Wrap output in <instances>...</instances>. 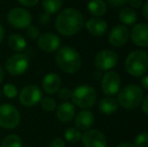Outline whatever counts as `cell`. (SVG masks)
<instances>
[{
	"mask_svg": "<svg viewBox=\"0 0 148 147\" xmlns=\"http://www.w3.org/2000/svg\"><path fill=\"white\" fill-rule=\"evenodd\" d=\"M125 70L132 77H142L148 70V53L142 49L130 53L125 61Z\"/></svg>",
	"mask_w": 148,
	"mask_h": 147,
	"instance_id": "cell-3",
	"label": "cell"
},
{
	"mask_svg": "<svg viewBox=\"0 0 148 147\" xmlns=\"http://www.w3.org/2000/svg\"><path fill=\"white\" fill-rule=\"evenodd\" d=\"M49 147H66V143H64V140L62 138H53L49 143Z\"/></svg>",
	"mask_w": 148,
	"mask_h": 147,
	"instance_id": "cell-32",
	"label": "cell"
},
{
	"mask_svg": "<svg viewBox=\"0 0 148 147\" xmlns=\"http://www.w3.org/2000/svg\"><path fill=\"white\" fill-rule=\"evenodd\" d=\"M4 34H5V30H4V27L1 23H0V43L2 42L4 38Z\"/></svg>",
	"mask_w": 148,
	"mask_h": 147,
	"instance_id": "cell-40",
	"label": "cell"
},
{
	"mask_svg": "<svg viewBox=\"0 0 148 147\" xmlns=\"http://www.w3.org/2000/svg\"><path fill=\"white\" fill-rule=\"evenodd\" d=\"M18 99L22 106L31 108L39 104L42 99V91L36 85H27L20 90Z\"/></svg>",
	"mask_w": 148,
	"mask_h": 147,
	"instance_id": "cell-9",
	"label": "cell"
},
{
	"mask_svg": "<svg viewBox=\"0 0 148 147\" xmlns=\"http://www.w3.org/2000/svg\"><path fill=\"white\" fill-rule=\"evenodd\" d=\"M6 19L12 27L17 29H26L31 24L32 15L25 8L14 7L8 11Z\"/></svg>",
	"mask_w": 148,
	"mask_h": 147,
	"instance_id": "cell-7",
	"label": "cell"
},
{
	"mask_svg": "<svg viewBox=\"0 0 148 147\" xmlns=\"http://www.w3.org/2000/svg\"><path fill=\"white\" fill-rule=\"evenodd\" d=\"M127 2L133 8H140L142 5V0H128Z\"/></svg>",
	"mask_w": 148,
	"mask_h": 147,
	"instance_id": "cell-35",
	"label": "cell"
},
{
	"mask_svg": "<svg viewBox=\"0 0 148 147\" xmlns=\"http://www.w3.org/2000/svg\"><path fill=\"white\" fill-rule=\"evenodd\" d=\"M118 109V102L114 98L106 97L103 98L99 103V110L105 115L114 114Z\"/></svg>",
	"mask_w": 148,
	"mask_h": 147,
	"instance_id": "cell-21",
	"label": "cell"
},
{
	"mask_svg": "<svg viewBox=\"0 0 148 147\" xmlns=\"http://www.w3.org/2000/svg\"><path fill=\"white\" fill-rule=\"evenodd\" d=\"M109 2V4L113 6H121V5H124L128 0H107Z\"/></svg>",
	"mask_w": 148,
	"mask_h": 147,
	"instance_id": "cell-36",
	"label": "cell"
},
{
	"mask_svg": "<svg viewBox=\"0 0 148 147\" xmlns=\"http://www.w3.org/2000/svg\"><path fill=\"white\" fill-rule=\"evenodd\" d=\"M84 15L75 8H66L60 11L55 21L57 31L64 36H75L84 27Z\"/></svg>",
	"mask_w": 148,
	"mask_h": 147,
	"instance_id": "cell-1",
	"label": "cell"
},
{
	"mask_svg": "<svg viewBox=\"0 0 148 147\" xmlns=\"http://www.w3.org/2000/svg\"><path fill=\"white\" fill-rule=\"evenodd\" d=\"M40 107L47 112H53L57 109V102H56L55 99L49 98V97H45L40 100L39 102Z\"/></svg>",
	"mask_w": 148,
	"mask_h": 147,
	"instance_id": "cell-27",
	"label": "cell"
},
{
	"mask_svg": "<svg viewBox=\"0 0 148 147\" xmlns=\"http://www.w3.org/2000/svg\"><path fill=\"white\" fill-rule=\"evenodd\" d=\"M94 121H95V117H94L93 113L90 110H87V109L80 111L75 116L76 127L79 130H83V131L89 130L93 126Z\"/></svg>",
	"mask_w": 148,
	"mask_h": 147,
	"instance_id": "cell-18",
	"label": "cell"
},
{
	"mask_svg": "<svg viewBox=\"0 0 148 147\" xmlns=\"http://www.w3.org/2000/svg\"><path fill=\"white\" fill-rule=\"evenodd\" d=\"M143 100V91L137 85H128L120 90L118 94V104L124 109H134Z\"/></svg>",
	"mask_w": 148,
	"mask_h": 147,
	"instance_id": "cell-4",
	"label": "cell"
},
{
	"mask_svg": "<svg viewBox=\"0 0 148 147\" xmlns=\"http://www.w3.org/2000/svg\"><path fill=\"white\" fill-rule=\"evenodd\" d=\"M62 85L60 77L56 73H49L47 74L42 79L41 82V88L43 92L47 95H53L59 92Z\"/></svg>",
	"mask_w": 148,
	"mask_h": 147,
	"instance_id": "cell-16",
	"label": "cell"
},
{
	"mask_svg": "<svg viewBox=\"0 0 148 147\" xmlns=\"http://www.w3.org/2000/svg\"><path fill=\"white\" fill-rule=\"evenodd\" d=\"M129 38V30L125 25H116L110 31L108 39L109 43L113 46H122Z\"/></svg>",
	"mask_w": 148,
	"mask_h": 147,
	"instance_id": "cell-15",
	"label": "cell"
},
{
	"mask_svg": "<svg viewBox=\"0 0 148 147\" xmlns=\"http://www.w3.org/2000/svg\"><path fill=\"white\" fill-rule=\"evenodd\" d=\"M37 46L45 53H55L60 47V38L53 32L40 34L36 39Z\"/></svg>",
	"mask_w": 148,
	"mask_h": 147,
	"instance_id": "cell-11",
	"label": "cell"
},
{
	"mask_svg": "<svg viewBox=\"0 0 148 147\" xmlns=\"http://www.w3.org/2000/svg\"><path fill=\"white\" fill-rule=\"evenodd\" d=\"M17 1L24 7H32L36 5L40 0H17Z\"/></svg>",
	"mask_w": 148,
	"mask_h": 147,
	"instance_id": "cell-33",
	"label": "cell"
},
{
	"mask_svg": "<svg viewBox=\"0 0 148 147\" xmlns=\"http://www.w3.org/2000/svg\"><path fill=\"white\" fill-rule=\"evenodd\" d=\"M100 72H101V71H100ZM100 72H96V73H94L93 76L95 77L96 79H99V78H100V76H101V74H100Z\"/></svg>",
	"mask_w": 148,
	"mask_h": 147,
	"instance_id": "cell-43",
	"label": "cell"
},
{
	"mask_svg": "<svg viewBox=\"0 0 148 147\" xmlns=\"http://www.w3.org/2000/svg\"><path fill=\"white\" fill-rule=\"evenodd\" d=\"M56 115H57L58 120L62 123H70L71 121L74 120L76 116V106L68 101L62 102L57 107Z\"/></svg>",
	"mask_w": 148,
	"mask_h": 147,
	"instance_id": "cell-17",
	"label": "cell"
},
{
	"mask_svg": "<svg viewBox=\"0 0 148 147\" xmlns=\"http://www.w3.org/2000/svg\"><path fill=\"white\" fill-rule=\"evenodd\" d=\"M49 20H51V14L47 13V12H43L42 14H40V15H39L38 22L40 24H43V25H45V24L49 23Z\"/></svg>",
	"mask_w": 148,
	"mask_h": 147,
	"instance_id": "cell-34",
	"label": "cell"
},
{
	"mask_svg": "<svg viewBox=\"0 0 148 147\" xmlns=\"http://www.w3.org/2000/svg\"><path fill=\"white\" fill-rule=\"evenodd\" d=\"M2 93H3V95L6 98L14 99V98H16L18 95V89L15 85L8 83V84H5L3 86V88H2Z\"/></svg>",
	"mask_w": 148,
	"mask_h": 147,
	"instance_id": "cell-28",
	"label": "cell"
},
{
	"mask_svg": "<svg viewBox=\"0 0 148 147\" xmlns=\"http://www.w3.org/2000/svg\"><path fill=\"white\" fill-rule=\"evenodd\" d=\"M72 102L81 109H88L94 106L97 100V93L89 85H81L72 92Z\"/></svg>",
	"mask_w": 148,
	"mask_h": 147,
	"instance_id": "cell-5",
	"label": "cell"
},
{
	"mask_svg": "<svg viewBox=\"0 0 148 147\" xmlns=\"http://www.w3.org/2000/svg\"><path fill=\"white\" fill-rule=\"evenodd\" d=\"M41 5L45 12L49 14H55L60 10L62 6V0H41Z\"/></svg>",
	"mask_w": 148,
	"mask_h": 147,
	"instance_id": "cell-24",
	"label": "cell"
},
{
	"mask_svg": "<svg viewBox=\"0 0 148 147\" xmlns=\"http://www.w3.org/2000/svg\"><path fill=\"white\" fill-rule=\"evenodd\" d=\"M87 7L90 13L96 17L103 16L107 11V4L103 0H91Z\"/></svg>",
	"mask_w": 148,
	"mask_h": 147,
	"instance_id": "cell-22",
	"label": "cell"
},
{
	"mask_svg": "<svg viewBox=\"0 0 148 147\" xmlns=\"http://www.w3.org/2000/svg\"><path fill=\"white\" fill-rule=\"evenodd\" d=\"M142 110L146 115H148V95L145 98H143V103H142Z\"/></svg>",
	"mask_w": 148,
	"mask_h": 147,
	"instance_id": "cell-37",
	"label": "cell"
},
{
	"mask_svg": "<svg viewBox=\"0 0 148 147\" xmlns=\"http://www.w3.org/2000/svg\"><path fill=\"white\" fill-rule=\"evenodd\" d=\"M141 85H142L143 88L148 90V75H146V76H144L142 78V80H141Z\"/></svg>",
	"mask_w": 148,
	"mask_h": 147,
	"instance_id": "cell-39",
	"label": "cell"
},
{
	"mask_svg": "<svg viewBox=\"0 0 148 147\" xmlns=\"http://www.w3.org/2000/svg\"><path fill=\"white\" fill-rule=\"evenodd\" d=\"M142 13L143 16L146 20H148V0L143 4V7H142Z\"/></svg>",
	"mask_w": 148,
	"mask_h": 147,
	"instance_id": "cell-38",
	"label": "cell"
},
{
	"mask_svg": "<svg viewBox=\"0 0 148 147\" xmlns=\"http://www.w3.org/2000/svg\"><path fill=\"white\" fill-rule=\"evenodd\" d=\"M29 68V59L25 53H16L5 62V70L11 76H21Z\"/></svg>",
	"mask_w": 148,
	"mask_h": 147,
	"instance_id": "cell-8",
	"label": "cell"
},
{
	"mask_svg": "<svg viewBox=\"0 0 148 147\" xmlns=\"http://www.w3.org/2000/svg\"><path fill=\"white\" fill-rule=\"evenodd\" d=\"M116 147H135L134 144H130V143H122V144H119Z\"/></svg>",
	"mask_w": 148,
	"mask_h": 147,
	"instance_id": "cell-42",
	"label": "cell"
},
{
	"mask_svg": "<svg viewBox=\"0 0 148 147\" xmlns=\"http://www.w3.org/2000/svg\"><path fill=\"white\" fill-rule=\"evenodd\" d=\"M56 63L62 72L75 74L80 71L82 66L81 55L74 47L62 46L56 53Z\"/></svg>",
	"mask_w": 148,
	"mask_h": 147,
	"instance_id": "cell-2",
	"label": "cell"
},
{
	"mask_svg": "<svg viewBox=\"0 0 148 147\" xmlns=\"http://www.w3.org/2000/svg\"><path fill=\"white\" fill-rule=\"evenodd\" d=\"M0 147H22V140L17 134H9L3 138Z\"/></svg>",
	"mask_w": 148,
	"mask_h": 147,
	"instance_id": "cell-26",
	"label": "cell"
},
{
	"mask_svg": "<svg viewBox=\"0 0 148 147\" xmlns=\"http://www.w3.org/2000/svg\"><path fill=\"white\" fill-rule=\"evenodd\" d=\"M84 147H107V139L104 133L97 129H89L82 135Z\"/></svg>",
	"mask_w": 148,
	"mask_h": 147,
	"instance_id": "cell-13",
	"label": "cell"
},
{
	"mask_svg": "<svg viewBox=\"0 0 148 147\" xmlns=\"http://www.w3.org/2000/svg\"><path fill=\"white\" fill-rule=\"evenodd\" d=\"M0 100H1V92H0Z\"/></svg>",
	"mask_w": 148,
	"mask_h": 147,
	"instance_id": "cell-44",
	"label": "cell"
},
{
	"mask_svg": "<svg viewBox=\"0 0 148 147\" xmlns=\"http://www.w3.org/2000/svg\"><path fill=\"white\" fill-rule=\"evenodd\" d=\"M7 44L13 51L21 53L27 46V41L21 34H10L7 39Z\"/></svg>",
	"mask_w": 148,
	"mask_h": 147,
	"instance_id": "cell-20",
	"label": "cell"
},
{
	"mask_svg": "<svg viewBox=\"0 0 148 147\" xmlns=\"http://www.w3.org/2000/svg\"><path fill=\"white\" fill-rule=\"evenodd\" d=\"M118 63V55L111 49H103L99 51L95 57V67L99 71H110L116 67Z\"/></svg>",
	"mask_w": 148,
	"mask_h": 147,
	"instance_id": "cell-10",
	"label": "cell"
},
{
	"mask_svg": "<svg viewBox=\"0 0 148 147\" xmlns=\"http://www.w3.org/2000/svg\"><path fill=\"white\" fill-rule=\"evenodd\" d=\"M39 34H40V31H39V28L37 27V26L30 24V25L26 28V36L29 37L30 39H37Z\"/></svg>",
	"mask_w": 148,
	"mask_h": 147,
	"instance_id": "cell-30",
	"label": "cell"
},
{
	"mask_svg": "<svg viewBox=\"0 0 148 147\" xmlns=\"http://www.w3.org/2000/svg\"><path fill=\"white\" fill-rule=\"evenodd\" d=\"M85 25H86V28L89 34L95 36H103L104 34H106V31L108 29L107 22L99 17L90 18Z\"/></svg>",
	"mask_w": 148,
	"mask_h": 147,
	"instance_id": "cell-19",
	"label": "cell"
},
{
	"mask_svg": "<svg viewBox=\"0 0 148 147\" xmlns=\"http://www.w3.org/2000/svg\"><path fill=\"white\" fill-rule=\"evenodd\" d=\"M20 113L12 104L0 105V127L3 129H15L20 123Z\"/></svg>",
	"mask_w": 148,
	"mask_h": 147,
	"instance_id": "cell-6",
	"label": "cell"
},
{
	"mask_svg": "<svg viewBox=\"0 0 148 147\" xmlns=\"http://www.w3.org/2000/svg\"><path fill=\"white\" fill-rule=\"evenodd\" d=\"M3 79H4V70H3V68L0 66V84L2 83Z\"/></svg>",
	"mask_w": 148,
	"mask_h": 147,
	"instance_id": "cell-41",
	"label": "cell"
},
{
	"mask_svg": "<svg viewBox=\"0 0 148 147\" xmlns=\"http://www.w3.org/2000/svg\"><path fill=\"white\" fill-rule=\"evenodd\" d=\"M121 78L116 72H108L103 76L101 82L102 91L107 96H113L120 91Z\"/></svg>",
	"mask_w": 148,
	"mask_h": 147,
	"instance_id": "cell-12",
	"label": "cell"
},
{
	"mask_svg": "<svg viewBox=\"0 0 148 147\" xmlns=\"http://www.w3.org/2000/svg\"><path fill=\"white\" fill-rule=\"evenodd\" d=\"M82 135L83 134L81 132V130L74 127L68 128L64 133V139L68 142H71V143H77V142H79L82 139Z\"/></svg>",
	"mask_w": 148,
	"mask_h": 147,
	"instance_id": "cell-25",
	"label": "cell"
},
{
	"mask_svg": "<svg viewBox=\"0 0 148 147\" xmlns=\"http://www.w3.org/2000/svg\"><path fill=\"white\" fill-rule=\"evenodd\" d=\"M59 98L62 101H68L72 98V91L69 88H62L59 90Z\"/></svg>",
	"mask_w": 148,
	"mask_h": 147,
	"instance_id": "cell-31",
	"label": "cell"
},
{
	"mask_svg": "<svg viewBox=\"0 0 148 147\" xmlns=\"http://www.w3.org/2000/svg\"><path fill=\"white\" fill-rule=\"evenodd\" d=\"M132 42L140 47L148 46V25L145 23H138L134 25L129 32Z\"/></svg>",
	"mask_w": 148,
	"mask_h": 147,
	"instance_id": "cell-14",
	"label": "cell"
},
{
	"mask_svg": "<svg viewBox=\"0 0 148 147\" xmlns=\"http://www.w3.org/2000/svg\"><path fill=\"white\" fill-rule=\"evenodd\" d=\"M135 147H148V133H140L136 136Z\"/></svg>",
	"mask_w": 148,
	"mask_h": 147,
	"instance_id": "cell-29",
	"label": "cell"
},
{
	"mask_svg": "<svg viewBox=\"0 0 148 147\" xmlns=\"http://www.w3.org/2000/svg\"><path fill=\"white\" fill-rule=\"evenodd\" d=\"M119 19L126 25H132L137 21V14L132 8L126 7L119 12Z\"/></svg>",
	"mask_w": 148,
	"mask_h": 147,
	"instance_id": "cell-23",
	"label": "cell"
}]
</instances>
